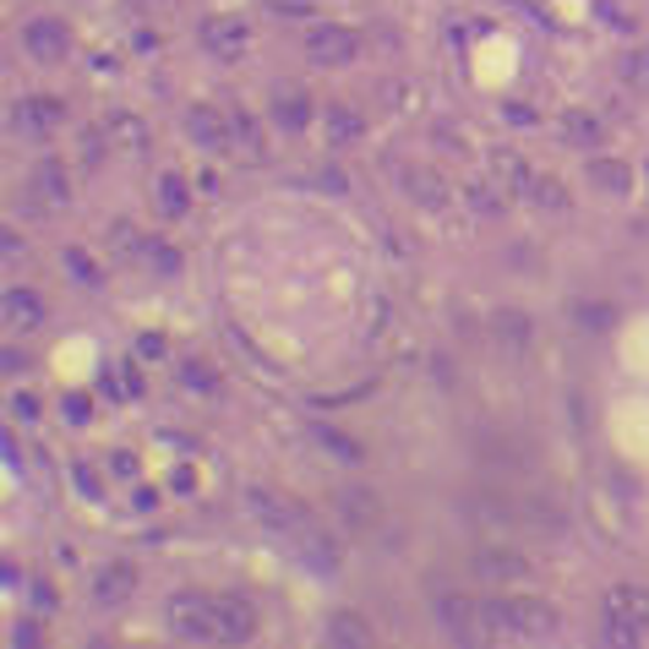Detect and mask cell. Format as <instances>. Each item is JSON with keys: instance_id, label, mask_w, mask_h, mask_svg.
I'll return each mask as SVG.
<instances>
[{"instance_id": "1", "label": "cell", "mask_w": 649, "mask_h": 649, "mask_svg": "<svg viewBox=\"0 0 649 649\" xmlns=\"http://www.w3.org/2000/svg\"><path fill=\"white\" fill-rule=\"evenodd\" d=\"M164 616H170L175 638H186V644H219V595L180 589V595H170Z\"/></svg>"}, {"instance_id": "2", "label": "cell", "mask_w": 649, "mask_h": 649, "mask_svg": "<svg viewBox=\"0 0 649 649\" xmlns=\"http://www.w3.org/2000/svg\"><path fill=\"white\" fill-rule=\"evenodd\" d=\"M197 39H202V50H208L213 61H240V55L251 50V28H246L240 17H229V12H213V17H202Z\"/></svg>"}, {"instance_id": "3", "label": "cell", "mask_w": 649, "mask_h": 649, "mask_svg": "<svg viewBox=\"0 0 649 649\" xmlns=\"http://www.w3.org/2000/svg\"><path fill=\"white\" fill-rule=\"evenodd\" d=\"M305 55H311L316 66H350V61H361V34L322 23V28L305 34Z\"/></svg>"}, {"instance_id": "4", "label": "cell", "mask_w": 649, "mask_h": 649, "mask_svg": "<svg viewBox=\"0 0 649 649\" xmlns=\"http://www.w3.org/2000/svg\"><path fill=\"white\" fill-rule=\"evenodd\" d=\"M23 50H28L39 66H61V61L72 55V28H66L61 17H34V23L23 28Z\"/></svg>"}, {"instance_id": "5", "label": "cell", "mask_w": 649, "mask_h": 649, "mask_svg": "<svg viewBox=\"0 0 649 649\" xmlns=\"http://www.w3.org/2000/svg\"><path fill=\"white\" fill-rule=\"evenodd\" d=\"M562 627L557 606L535 600V595H513L508 600V638H551Z\"/></svg>"}, {"instance_id": "6", "label": "cell", "mask_w": 649, "mask_h": 649, "mask_svg": "<svg viewBox=\"0 0 649 649\" xmlns=\"http://www.w3.org/2000/svg\"><path fill=\"white\" fill-rule=\"evenodd\" d=\"M606 622L649 633V589L644 584H611L606 589Z\"/></svg>"}, {"instance_id": "7", "label": "cell", "mask_w": 649, "mask_h": 649, "mask_svg": "<svg viewBox=\"0 0 649 649\" xmlns=\"http://www.w3.org/2000/svg\"><path fill=\"white\" fill-rule=\"evenodd\" d=\"M61 121H66V104L50 99V93H34V99H23V104L12 110V126H17L23 137H50Z\"/></svg>"}, {"instance_id": "8", "label": "cell", "mask_w": 649, "mask_h": 649, "mask_svg": "<svg viewBox=\"0 0 649 649\" xmlns=\"http://www.w3.org/2000/svg\"><path fill=\"white\" fill-rule=\"evenodd\" d=\"M186 132L202 153H229V115L213 110V104H191L186 110Z\"/></svg>"}, {"instance_id": "9", "label": "cell", "mask_w": 649, "mask_h": 649, "mask_svg": "<svg viewBox=\"0 0 649 649\" xmlns=\"http://www.w3.org/2000/svg\"><path fill=\"white\" fill-rule=\"evenodd\" d=\"M251 508H257V519H262V524H273V529H278V540H295L300 529H311L305 508H295L289 497H273V491H251Z\"/></svg>"}, {"instance_id": "10", "label": "cell", "mask_w": 649, "mask_h": 649, "mask_svg": "<svg viewBox=\"0 0 649 649\" xmlns=\"http://www.w3.org/2000/svg\"><path fill=\"white\" fill-rule=\"evenodd\" d=\"M257 638V606L240 595H219V644H246Z\"/></svg>"}, {"instance_id": "11", "label": "cell", "mask_w": 649, "mask_h": 649, "mask_svg": "<svg viewBox=\"0 0 649 649\" xmlns=\"http://www.w3.org/2000/svg\"><path fill=\"white\" fill-rule=\"evenodd\" d=\"M322 132H328V148H355L366 137V115L345 99H334L328 110H322Z\"/></svg>"}, {"instance_id": "12", "label": "cell", "mask_w": 649, "mask_h": 649, "mask_svg": "<svg viewBox=\"0 0 649 649\" xmlns=\"http://www.w3.org/2000/svg\"><path fill=\"white\" fill-rule=\"evenodd\" d=\"M229 153L240 164H262L267 159V137H262V126L246 110H229Z\"/></svg>"}, {"instance_id": "13", "label": "cell", "mask_w": 649, "mask_h": 649, "mask_svg": "<svg viewBox=\"0 0 649 649\" xmlns=\"http://www.w3.org/2000/svg\"><path fill=\"white\" fill-rule=\"evenodd\" d=\"M104 142L115 153H148V121H137L132 110H115L104 115Z\"/></svg>"}, {"instance_id": "14", "label": "cell", "mask_w": 649, "mask_h": 649, "mask_svg": "<svg viewBox=\"0 0 649 649\" xmlns=\"http://www.w3.org/2000/svg\"><path fill=\"white\" fill-rule=\"evenodd\" d=\"M491 180H497V186H502L508 197H524V202H529L535 170H529V164H524V159H519L513 148H497V153H491Z\"/></svg>"}, {"instance_id": "15", "label": "cell", "mask_w": 649, "mask_h": 649, "mask_svg": "<svg viewBox=\"0 0 649 649\" xmlns=\"http://www.w3.org/2000/svg\"><path fill=\"white\" fill-rule=\"evenodd\" d=\"M399 186H404L421 208H442V202H448V180H442L437 170H426V164H399Z\"/></svg>"}, {"instance_id": "16", "label": "cell", "mask_w": 649, "mask_h": 649, "mask_svg": "<svg viewBox=\"0 0 649 649\" xmlns=\"http://www.w3.org/2000/svg\"><path fill=\"white\" fill-rule=\"evenodd\" d=\"M132 595H137V567H132V562L99 567V578H93V600H99V606H126Z\"/></svg>"}, {"instance_id": "17", "label": "cell", "mask_w": 649, "mask_h": 649, "mask_svg": "<svg viewBox=\"0 0 649 649\" xmlns=\"http://www.w3.org/2000/svg\"><path fill=\"white\" fill-rule=\"evenodd\" d=\"M0 316H7L17 334H34L39 322H45V300H39L34 289H7V300H0Z\"/></svg>"}, {"instance_id": "18", "label": "cell", "mask_w": 649, "mask_h": 649, "mask_svg": "<svg viewBox=\"0 0 649 649\" xmlns=\"http://www.w3.org/2000/svg\"><path fill=\"white\" fill-rule=\"evenodd\" d=\"M584 175H589V186H600L606 197H627V191H633V164H627V159H589Z\"/></svg>"}, {"instance_id": "19", "label": "cell", "mask_w": 649, "mask_h": 649, "mask_svg": "<svg viewBox=\"0 0 649 649\" xmlns=\"http://www.w3.org/2000/svg\"><path fill=\"white\" fill-rule=\"evenodd\" d=\"M34 191H39L45 208H66V202H72V180H66V170H61L55 159H45V164L34 170Z\"/></svg>"}, {"instance_id": "20", "label": "cell", "mask_w": 649, "mask_h": 649, "mask_svg": "<svg viewBox=\"0 0 649 649\" xmlns=\"http://www.w3.org/2000/svg\"><path fill=\"white\" fill-rule=\"evenodd\" d=\"M311 442H316L322 453H334L339 464H361V459H366V448H361L350 432H339V426H311Z\"/></svg>"}, {"instance_id": "21", "label": "cell", "mask_w": 649, "mask_h": 649, "mask_svg": "<svg viewBox=\"0 0 649 649\" xmlns=\"http://www.w3.org/2000/svg\"><path fill=\"white\" fill-rule=\"evenodd\" d=\"M142 366L137 361H115L110 372H104V399H142Z\"/></svg>"}, {"instance_id": "22", "label": "cell", "mask_w": 649, "mask_h": 649, "mask_svg": "<svg viewBox=\"0 0 649 649\" xmlns=\"http://www.w3.org/2000/svg\"><path fill=\"white\" fill-rule=\"evenodd\" d=\"M159 213L164 219H186L191 213V186H186V175H159Z\"/></svg>"}, {"instance_id": "23", "label": "cell", "mask_w": 649, "mask_h": 649, "mask_svg": "<svg viewBox=\"0 0 649 649\" xmlns=\"http://www.w3.org/2000/svg\"><path fill=\"white\" fill-rule=\"evenodd\" d=\"M137 262L153 273V278H180V251L175 246H164V240H142V251H137Z\"/></svg>"}, {"instance_id": "24", "label": "cell", "mask_w": 649, "mask_h": 649, "mask_svg": "<svg viewBox=\"0 0 649 649\" xmlns=\"http://www.w3.org/2000/svg\"><path fill=\"white\" fill-rule=\"evenodd\" d=\"M328 644L366 649V644H372V627H366V616H355V611H339V616L328 622Z\"/></svg>"}, {"instance_id": "25", "label": "cell", "mask_w": 649, "mask_h": 649, "mask_svg": "<svg viewBox=\"0 0 649 649\" xmlns=\"http://www.w3.org/2000/svg\"><path fill=\"white\" fill-rule=\"evenodd\" d=\"M273 121H278L284 132H305V126H311V99H305V93H278V99H273Z\"/></svg>"}, {"instance_id": "26", "label": "cell", "mask_w": 649, "mask_h": 649, "mask_svg": "<svg viewBox=\"0 0 649 649\" xmlns=\"http://www.w3.org/2000/svg\"><path fill=\"white\" fill-rule=\"evenodd\" d=\"M464 202H470L475 213H486V219H497V213L508 208V191H502L497 180H470V186H464Z\"/></svg>"}, {"instance_id": "27", "label": "cell", "mask_w": 649, "mask_h": 649, "mask_svg": "<svg viewBox=\"0 0 649 649\" xmlns=\"http://www.w3.org/2000/svg\"><path fill=\"white\" fill-rule=\"evenodd\" d=\"M562 137H567L573 148H595V142H600V121L584 115V110H567V115H562Z\"/></svg>"}, {"instance_id": "28", "label": "cell", "mask_w": 649, "mask_h": 649, "mask_svg": "<svg viewBox=\"0 0 649 649\" xmlns=\"http://www.w3.org/2000/svg\"><path fill=\"white\" fill-rule=\"evenodd\" d=\"M486 578H524L529 573V562L524 557H513V551H480V562H475Z\"/></svg>"}, {"instance_id": "29", "label": "cell", "mask_w": 649, "mask_h": 649, "mask_svg": "<svg viewBox=\"0 0 649 649\" xmlns=\"http://www.w3.org/2000/svg\"><path fill=\"white\" fill-rule=\"evenodd\" d=\"M573 322H578V328H589V334H606V328H611V322H616V305H606V300L573 305Z\"/></svg>"}, {"instance_id": "30", "label": "cell", "mask_w": 649, "mask_h": 649, "mask_svg": "<svg viewBox=\"0 0 649 649\" xmlns=\"http://www.w3.org/2000/svg\"><path fill=\"white\" fill-rule=\"evenodd\" d=\"M529 202H535V208H551V213H562V208H567V191H562V180H557V175H535V186H529Z\"/></svg>"}, {"instance_id": "31", "label": "cell", "mask_w": 649, "mask_h": 649, "mask_svg": "<svg viewBox=\"0 0 649 649\" xmlns=\"http://www.w3.org/2000/svg\"><path fill=\"white\" fill-rule=\"evenodd\" d=\"M61 257H66V267L77 273V284H99V278H104V273H99V262H93V257H88L83 246H66Z\"/></svg>"}, {"instance_id": "32", "label": "cell", "mask_w": 649, "mask_h": 649, "mask_svg": "<svg viewBox=\"0 0 649 649\" xmlns=\"http://www.w3.org/2000/svg\"><path fill=\"white\" fill-rule=\"evenodd\" d=\"M72 480H77V491H83V497H93V502L104 497V480H99V470H93V464H77V470H72Z\"/></svg>"}, {"instance_id": "33", "label": "cell", "mask_w": 649, "mask_h": 649, "mask_svg": "<svg viewBox=\"0 0 649 649\" xmlns=\"http://www.w3.org/2000/svg\"><path fill=\"white\" fill-rule=\"evenodd\" d=\"M595 12H600V23H606V28H616V34H627V28H633V12H622L616 0H600Z\"/></svg>"}, {"instance_id": "34", "label": "cell", "mask_w": 649, "mask_h": 649, "mask_svg": "<svg viewBox=\"0 0 649 649\" xmlns=\"http://www.w3.org/2000/svg\"><path fill=\"white\" fill-rule=\"evenodd\" d=\"M345 513L361 524V519H372L377 513V502H372V491H345Z\"/></svg>"}, {"instance_id": "35", "label": "cell", "mask_w": 649, "mask_h": 649, "mask_svg": "<svg viewBox=\"0 0 649 649\" xmlns=\"http://www.w3.org/2000/svg\"><path fill=\"white\" fill-rule=\"evenodd\" d=\"M180 383H186V388H197V394H213V388H219V383H213V372H202L197 361H186V366H180Z\"/></svg>"}, {"instance_id": "36", "label": "cell", "mask_w": 649, "mask_h": 649, "mask_svg": "<svg viewBox=\"0 0 649 649\" xmlns=\"http://www.w3.org/2000/svg\"><path fill=\"white\" fill-rule=\"evenodd\" d=\"M61 410H66V421H72V426H88V421H93L88 394H66V404H61Z\"/></svg>"}, {"instance_id": "37", "label": "cell", "mask_w": 649, "mask_h": 649, "mask_svg": "<svg viewBox=\"0 0 649 649\" xmlns=\"http://www.w3.org/2000/svg\"><path fill=\"white\" fill-rule=\"evenodd\" d=\"M622 77H627L633 88L649 93V55H627V61H622Z\"/></svg>"}, {"instance_id": "38", "label": "cell", "mask_w": 649, "mask_h": 649, "mask_svg": "<svg viewBox=\"0 0 649 649\" xmlns=\"http://www.w3.org/2000/svg\"><path fill=\"white\" fill-rule=\"evenodd\" d=\"M442 616H448V627H470L475 606H470V600H442Z\"/></svg>"}, {"instance_id": "39", "label": "cell", "mask_w": 649, "mask_h": 649, "mask_svg": "<svg viewBox=\"0 0 649 649\" xmlns=\"http://www.w3.org/2000/svg\"><path fill=\"white\" fill-rule=\"evenodd\" d=\"M110 470H115L121 480H132V475H137V453H132V448H115V453H110Z\"/></svg>"}, {"instance_id": "40", "label": "cell", "mask_w": 649, "mask_h": 649, "mask_svg": "<svg viewBox=\"0 0 649 649\" xmlns=\"http://www.w3.org/2000/svg\"><path fill=\"white\" fill-rule=\"evenodd\" d=\"M159 355H164V339H159V334H142V339H137V361H159Z\"/></svg>"}, {"instance_id": "41", "label": "cell", "mask_w": 649, "mask_h": 649, "mask_svg": "<svg viewBox=\"0 0 649 649\" xmlns=\"http://www.w3.org/2000/svg\"><path fill=\"white\" fill-rule=\"evenodd\" d=\"M132 508L153 513V508H159V491H153V486H137V491H132Z\"/></svg>"}, {"instance_id": "42", "label": "cell", "mask_w": 649, "mask_h": 649, "mask_svg": "<svg viewBox=\"0 0 649 649\" xmlns=\"http://www.w3.org/2000/svg\"><path fill=\"white\" fill-rule=\"evenodd\" d=\"M12 644H23V649L39 644V627H34V622H17V627H12Z\"/></svg>"}, {"instance_id": "43", "label": "cell", "mask_w": 649, "mask_h": 649, "mask_svg": "<svg viewBox=\"0 0 649 649\" xmlns=\"http://www.w3.org/2000/svg\"><path fill=\"white\" fill-rule=\"evenodd\" d=\"M170 486H175V491H197V470H175Z\"/></svg>"}, {"instance_id": "44", "label": "cell", "mask_w": 649, "mask_h": 649, "mask_svg": "<svg viewBox=\"0 0 649 649\" xmlns=\"http://www.w3.org/2000/svg\"><path fill=\"white\" fill-rule=\"evenodd\" d=\"M278 12H284V17H300V12H311V0H278Z\"/></svg>"}, {"instance_id": "45", "label": "cell", "mask_w": 649, "mask_h": 649, "mask_svg": "<svg viewBox=\"0 0 649 649\" xmlns=\"http://www.w3.org/2000/svg\"><path fill=\"white\" fill-rule=\"evenodd\" d=\"M12 410H17V415H23V421H34V415H39V404H34V399H28V394H23V399H12Z\"/></svg>"}, {"instance_id": "46", "label": "cell", "mask_w": 649, "mask_h": 649, "mask_svg": "<svg viewBox=\"0 0 649 649\" xmlns=\"http://www.w3.org/2000/svg\"><path fill=\"white\" fill-rule=\"evenodd\" d=\"M644 175H649V170H644Z\"/></svg>"}]
</instances>
